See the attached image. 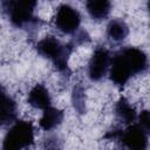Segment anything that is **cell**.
I'll return each mask as SVG.
<instances>
[{
    "label": "cell",
    "instance_id": "obj_2",
    "mask_svg": "<svg viewBox=\"0 0 150 150\" xmlns=\"http://www.w3.org/2000/svg\"><path fill=\"white\" fill-rule=\"evenodd\" d=\"M88 12L95 19H103L110 11V4L105 1H91L87 4Z\"/></svg>",
    "mask_w": 150,
    "mask_h": 150
},
{
    "label": "cell",
    "instance_id": "obj_3",
    "mask_svg": "<svg viewBox=\"0 0 150 150\" xmlns=\"http://www.w3.org/2000/svg\"><path fill=\"white\" fill-rule=\"evenodd\" d=\"M108 34L114 41H121L128 34V28L122 21H112L108 27Z\"/></svg>",
    "mask_w": 150,
    "mask_h": 150
},
{
    "label": "cell",
    "instance_id": "obj_1",
    "mask_svg": "<svg viewBox=\"0 0 150 150\" xmlns=\"http://www.w3.org/2000/svg\"><path fill=\"white\" fill-rule=\"evenodd\" d=\"M80 22V16L76 9L69 6H62L56 12V25L64 33H70L76 29Z\"/></svg>",
    "mask_w": 150,
    "mask_h": 150
}]
</instances>
